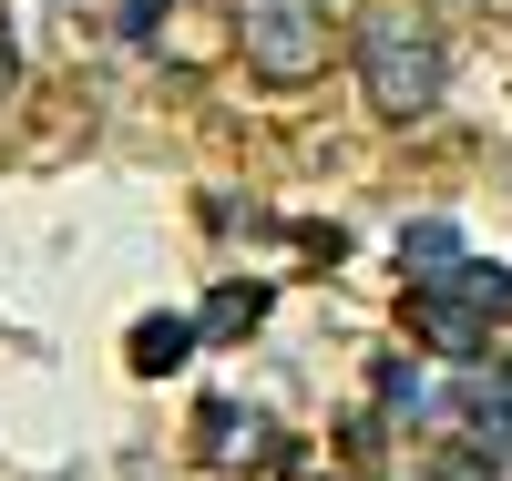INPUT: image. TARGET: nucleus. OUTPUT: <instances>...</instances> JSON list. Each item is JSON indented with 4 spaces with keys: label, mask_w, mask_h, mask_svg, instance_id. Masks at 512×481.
<instances>
[{
    "label": "nucleus",
    "mask_w": 512,
    "mask_h": 481,
    "mask_svg": "<svg viewBox=\"0 0 512 481\" xmlns=\"http://www.w3.org/2000/svg\"><path fill=\"white\" fill-rule=\"evenodd\" d=\"M349 62H359V93H369L379 123H431L441 113L451 62H441V21L420 11V0H369Z\"/></svg>",
    "instance_id": "1"
},
{
    "label": "nucleus",
    "mask_w": 512,
    "mask_h": 481,
    "mask_svg": "<svg viewBox=\"0 0 512 481\" xmlns=\"http://www.w3.org/2000/svg\"><path fill=\"white\" fill-rule=\"evenodd\" d=\"M512 328V277L482 256H451L441 277H410V338L431 359H492V338Z\"/></svg>",
    "instance_id": "2"
},
{
    "label": "nucleus",
    "mask_w": 512,
    "mask_h": 481,
    "mask_svg": "<svg viewBox=\"0 0 512 481\" xmlns=\"http://www.w3.org/2000/svg\"><path fill=\"white\" fill-rule=\"evenodd\" d=\"M236 11V41H246V72L256 82H308L328 72V0H226Z\"/></svg>",
    "instance_id": "3"
},
{
    "label": "nucleus",
    "mask_w": 512,
    "mask_h": 481,
    "mask_svg": "<svg viewBox=\"0 0 512 481\" xmlns=\"http://www.w3.org/2000/svg\"><path fill=\"white\" fill-rule=\"evenodd\" d=\"M195 451H205V461H267V451H277V430L256 420V410H236V400H205Z\"/></svg>",
    "instance_id": "4"
},
{
    "label": "nucleus",
    "mask_w": 512,
    "mask_h": 481,
    "mask_svg": "<svg viewBox=\"0 0 512 481\" xmlns=\"http://www.w3.org/2000/svg\"><path fill=\"white\" fill-rule=\"evenodd\" d=\"M502 471H512V420H482L472 441L431 451V481H502Z\"/></svg>",
    "instance_id": "5"
},
{
    "label": "nucleus",
    "mask_w": 512,
    "mask_h": 481,
    "mask_svg": "<svg viewBox=\"0 0 512 481\" xmlns=\"http://www.w3.org/2000/svg\"><path fill=\"white\" fill-rule=\"evenodd\" d=\"M185 348H195V318H144L134 328V369H175Z\"/></svg>",
    "instance_id": "6"
},
{
    "label": "nucleus",
    "mask_w": 512,
    "mask_h": 481,
    "mask_svg": "<svg viewBox=\"0 0 512 481\" xmlns=\"http://www.w3.org/2000/svg\"><path fill=\"white\" fill-rule=\"evenodd\" d=\"M451 256H461V236H451V226H410V236H400V277H441Z\"/></svg>",
    "instance_id": "7"
},
{
    "label": "nucleus",
    "mask_w": 512,
    "mask_h": 481,
    "mask_svg": "<svg viewBox=\"0 0 512 481\" xmlns=\"http://www.w3.org/2000/svg\"><path fill=\"white\" fill-rule=\"evenodd\" d=\"M205 318H216L205 338H236L246 318H267V287H226V297H216V308H205Z\"/></svg>",
    "instance_id": "8"
},
{
    "label": "nucleus",
    "mask_w": 512,
    "mask_h": 481,
    "mask_svg": "<svg viewBox=\"0 0 512 481\" xmlns=\"http://www.w3.org/2000/svg\"><path fill=\"white\" fill-rule=\"evenodd\" d=\"M472 420H512V359H492V379H482V400H472Z\"/></svg>",
    "instance_id": "9"
},
{
    "label": "nucleus",
    "mask_w": 512,
    "mask_h": 481,
    "mask_svg": "<svg viewBox=\"0 0 512 481\" xmlns=\"http://www.w3.org/2000/svg\"><path fill=\"white\" fill-rule=\"evenodd\" d=\"M11 72H21V52H11V21H0V103H11Z\"/></svg>",
    "instance_id": "10"
},
{
    "label": "nucleus",
    "mask_w": 512,
    "mask_h": 481,
    "mask_svg": "<svg viewBox=\"0 0 512 481\" xmlns=\"http://www.w3.org/2000/svg\"><path fill=\"white\" fill-rule=\"evenodd\" d=\"M123 31H154V0H123Z\"/></svg>",
    "instance_id": "11"
}]
</instances>
